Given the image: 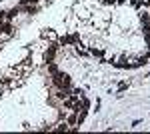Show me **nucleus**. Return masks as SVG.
Wrapping results in <instances>:
<instances>
[{
  "label": "nucleus",
  "mask_w": 150,
  "mask_h": 134,
  "mask_svg": "<svg viewBox=\"0 0 150 134\" xmlns=\"http://www.w3.org/2000/svg\"><path fill=\"white\" fill-rule=\"evenodd\" d=\"M48 70H50V74H56L58 70H56V66L52 64V62H48Z\"/></svg>",
  "instance_id": "0eeeda50"
},
{
  "label": "nucleus",
  "mask_w": 150,
  "mask_h": 134,
  "mask_svg": "<svg viewBox=\"0 0 150 134\" xmlns=\"http://www.w3.org/2000/svg\"><path fill=\"white\" fill-rule=\"evenodd\" d=\"M54 54H56V46H50L46 50V54H44V60H46V62H52V60H54Z\"/></svg>",
  "instance_id": "f03ea898"
},
{
  "label": "nucleus",
  "mask_w": 150,
  "mask_h": 134,
  "mask_svg": "<svg viewBox=\"0 0 150 134\" xmlns=\"http://www.w3.org/2000/svg\"><path fill=\"white\" fill-rule=\"evenodd\" d=\"M2 30H4V32H6V34H10V32H12V26H10V24H6V26H4Z\"/></svg>",
  "instance_id": "1a4fd4ad"
},
{
  "label": "nucleus",
  "mask_w": 150,
  "mask_h": 134,
  "mask_svg": "<svg viewBox=\"0 0 150 134\" xmlns=\"http://www.w3.org/2000/svg\"><path fill=\"white\" fill-rule=\"evenodd\" d=\"M116 2H118V4H124V2H126V0H116Z\"/></svg>",
  "instance_id": "ddd939ff"
},
{
  "label": "nucleus",
  "mask_w": 150,
  "mask_h": 134,
  "mask_svg": "<svg viewBox=\"0 0 150 134\" xmlns=\"http://www.w3.org/2000/svg\"><path fill=\"white\" fill-rule=\"evenodd\" d=\"M78 40V34H72V36H62L60 38V44H72Z\"/></svg>",
  "instance_id": "7ed1b4c3"
},
{
  "label": "nucleus",
  "mask_w": 150,
  "mask_h": 134,
  "mask_svg": "<svg viewBox=\"0 0 150 134\" xmlns=\"http://www.w3.org/2000/svg\"><path fill=\"white\" fill-rule=\"evenodd\" d=\"M90 52H92L94 56H102V50H100V48H92Z\"/></svg>",
  "instance_id": "6e6552de"
},
{
  "label": "nucleus",
  "mask_w": 150,
  "mask_h": 134,
  "mask_svg": "<svg viewBox=\"0 0 150 134\" xmlns=\"http://www.w3.org/2000/svg\"><path fill=\"white\" fill-rule=\"evenodd\" d=\"M76 52H78L80 56H86V54H88V50H86V48H80V44L76 46Z\"/></svg>",
  "instance_id": "423d86ee"
},
{
  "label": "nucleus",
  "mask_w": 150,
  "mask_h": 134,
  "mask_svg": "<svg viewBox=\"0 0 150 134\" xmlns=\"http://www.w3.org/2000/svg\"><path fill=\"white\" fill-rule=\"evenodd\" d=\"M126 88H128V84H126V82H122V84L118 86V90H126Z\"/></svg>",
  "instance_id": "9d476101"
},
{
  "label": "nucleus",
  "mask_w": 150,
  "mask_h": 134,
  "mask_svg": "<svg viewBox=\"0 0 150 134\" xmlns=\"http://www.w3.org/2000/svg\"><path fill=\"white\" fill-rule=\"evenodd\" d=\"M52 82H54L56 88H64V90L70 88V76H68V74H64V72H56V74H52Z\"/></svg>",
  "instance_id": "f257e3e1"
},
{
  "label": "nucleus",
  "mask_w": 150,
  "mask_h": 134,
  "mask_svg": "<svg viewBox=\"0 0 150 134\" xmlns=\"http://www.w3.org/2000/svg\"><path fill=\"white\" fill-rule=\"evenodd\" d=\"M42 36H44V38H50V40H56V34L52 32V30H44Z\"/></svg>",
  "instance_id": "39448f33"
},
{
  "label": "nucleus",
  "mask_w": 150,
  "mask_h": 134,
  "mask_svg": "<svg viewBox=\"0 0 150 134\" xmlns=\"http://www.w3.org/2000/svg\"><path fill=\"white\" fill-rule=\"evenodd\" d=\"M0 90H2V84H0Z\"/></svg>",
  "instance_id": "4468645a"
},
{
  "label": "nucleus",
  "mask_w": 150,
  "mask_h": 134,
  "mask_svg": "<svg viewBox=\"0 0 150 134\" xmlns=\"http://www.w3.org/2000/svg\"><path fill=\"white\" fill-rule=\"evenodd\" d=\"M140 20H142V24H144V26H150V14L142 12V14H140Z\"/></svg>",
  "instance_id": "20e7f679"
},
{
  "label": "nucleus",
  "mask_w": 150,
  "mask_h": 134,
  "mask_svg": "<svg viewBox=\"0 0 150 134\" xmlns=\"http://www.w3.org/2000/svg\"><path fill=\"white\" fill-rule=\"evenodd\" d=\"M28 2H38V0H22V4H28Z\"/></svg>",
  "instance_id": "f8f14e48"
},
{
  "label": "nucleus",
  "mask_w": 150,
  "mask_h": 134,
  "mask_svg": "<svg viewBox=\"0 0 150 134\" xmlns=\"http://www.w3.org/2000/svg\"><path fill=\"white\" fill-rule=\"evenodd\" d=\"M104 4H116V0H104Z\"/></svg>",
  "instance_id": "9b49d317"
}]
</instances>
